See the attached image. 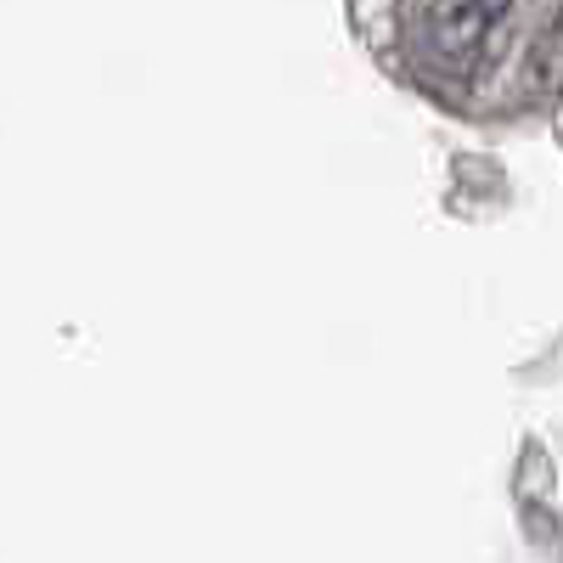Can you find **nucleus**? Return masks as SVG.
I'll use <instances>...</instances> for the list:
<instances>
[{"label": "nucleus", "mask_w": 563, "mask_h": 563, "mask_svg": "<svg viewBox=\"0 0 563 563\" xmlns=\"http://www.w3.org/2000/svg\"><path fill=\"white\" fill-rule=\"evenodd\" d=\"M507 7L512 0H429V12H422V45H429V57L440 68H467L485 52V40Z\"/></svg>", "instance_id": "nucleus-1"}, {"label": "nucleus", "mask_w": 563, "mask_h": 563, "mask_svg": "<svg viewBox=\"0 0 563 563\" xmlns=\"http://www.w3.org/2000/svg\"><path fill=\"white\" fill-rule=\"evenodd\" d=\"M519 97L525 102H552L563 97V7L536 29V40L519 57Z\"/></svg>", "instance_id": "nucleus-2"}]
</instances>
